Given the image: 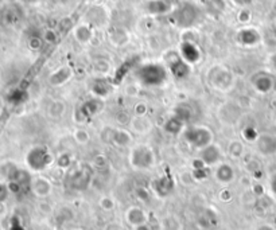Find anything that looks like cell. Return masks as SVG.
Masks as SVG:
<instances>
[{"label": "cell", "instance_id": "9a60e30c", "mask_svg": "<svg viewBox=\"0 0 276 230\" xmlns=\"http://www.w3.org/2000/svg\"><path fill=\"white\" fill-rule=\"evenodd\" d=\"M200 159L205 163L206 165H214L221 160V151L220 148L214 144H210L201 150Z\"/></svg>", "mask_w": 276, "mask_h": 230}, {"label": "cell", "instance_id": "44dd1931", "mask_svg": "<svg viewBox=\"0 0 276 230\" xmlns=\"http://www.w3.org/2000/svg\"><path fill=\"white\" fill-rule=\"evenodd\" d=\"M131 125L134 127V130L140 132V133H144V132H148V131L152 128V123L148 117L146 116H135L132 121H131Z\"/></svg>", "mask_w": 276, "mask_h": 230}, {"label": "cell", "instance_id": "1f68e13d", "mask_svg": "<svg viewBox=\"0 0 276 230\" xmlns=\"http://www.w3.org/2000/svg\"><path fill=\"white\" fill-rule=\"evenodd\" d=\"M100 206L104 210L109 211L115 207V202H113V199H110L109 197H104V198L100 200Z\"/></svg>", "mask_w": 276, "mask_h": 230}, {"label": "cell", "instance_id": "d590c367", "mask_svg": "<svg viewBox=\"0 0 276 230\" xmlns=\"http://www.w3.org/2000/svg\"><path fill=\"white\" fill-rule=\"evenodd\" d=\"M270 189H271L272 194L276 197V172L271 176V179H270Z\"/></svg>", "mask_w": 276, "mask_h": 230}, {"label": "cell", "instance_id": "9c48e42d", "mask_svg": "<svg viewBox=\"0 0 276 230\" xmlns=\"http://www.w3.org/2000/svg\"><path fill=\"white\" fill-rule=\"evenodd\" d=\"M275 84L276 82L274 75L267 73V71H260V73L253 75V78H252V86L260 95L271 93L272 90L275 89Z\"/></svg>", "mask_w": 276, "mask_h": 230}, {"label": "cell", "instance_id": "d6986e66", "mask_svg": "<svg viewBox=\"0 0 276 230\" xmlns=\"http://www.w3.org/2000/svg\"><path fill=\"white\" fill-rule=\"evenodd\" d=\"M174 116H176L179 120H182L185 124L190 123L191 119L194 117V109L190 104L187 102H182L179 105L176 106L175 110H174Z\"/></svg>", "mask_w": 276, "mask_h": 230}, {"label": "cell", "instance_id": "8d00e7d4", "mask_svg": "<svg viewBox=\"0 0 276 230\" xmlns=\"http://www.w3.org/2000/svg\"><path fill=\"white\" fill-rule=\"evenodd\" d=\"M256 230H276V228L271 224H264V225H260Z\"/></svg>", "mask_w": 276, "mask_h": 230}, {"label": "cell", "instance_id": "836d02e7", "mask_svg": "<svg viewBox=\"0 0 276 230\" xmlns=\"http://www.w3.org/2000/svg\"><path fill=\"white\" fill-rule=\"evenodd\" d=\"M147 113V105L144 102L136 104L135 105V115L136 116H146Z\"/></svg>", "mask_w": 276, "mask_h": 230}, {"label": "cell", "instance_id": "5bb4252c", "mask_svg": "<svg viewBox=\"0 0 276 230\" xmlns=\"http://www.w3.org/2000/svg\"><path fill=\"white\" fill-rule=\"evenodd\" d=\"M30 189L36 197H39V198H46V197L50 195L53 186H51V182L49 179L42 178V176H38V178H35V179L31 180Z\"/></svg>", "mask_w": 276, "mask_h": 230}, {"label": "cell", "instance_id": "ac0fdd59", "mask_svg": "<svg viewBox=\"0 0 276 230\" xmlns=\"http://www.w3.org/2000/svg\"><path fill=\"white\" fill-rule=\"evenodd\" d=\"M214 176L220 183H231L235 179V170L228 163H221L214 171Z\"/></svg>", "mask_w": 276, "mask_h": 230}, {"label": "cell", "instance_id": "ffe728a7", "mask_svg": "<svg viewBox=\"0 0 276 230\" xmlns=\"http://www.w3.org/2000/svg\"><path fill=\"white\" fill-rule=\"evenodd\" d=\"M183 127H185V123L182 120H179L176 116H171L170 119H167V121L165 123V131L170 135H179L182 131H183Z\"/></svg>", "mask_w": 276, "mask_h": 230}, {"label": "cell", "instance_id": "ab89813d", "mask_svg": "<svg viewBox=\"0 0 276 230\" xmlns=\"http://www.w3.org/2000/svg\"><path fill=\"white\" fill-rule=\"evenodd\" d=\"M152 230H165L163 228H155V229H152Z\"/></svg>", "mask_w": 276, "mask_h": 230}, {"label": "cell", "instance_id": "277c9868", "mask_svg": "<svg viewBox=\"0 0 276 230\" xmlns=\"http://www.w3.org/2000/svg\"><path fill=\"white\" fill-rule=\"evenodd\" d=\"M130 163L136 170H148L155 164V154L148 145H136L135 148L131 151Z\"/></svg>", "mask_w": 276, "mask_h": 230}, {"label": "cell", "instance_id": "7a4b0ae2", "mask_svg": "<svg viewBox=\"0 0 276 230\" xmlns=\"http://www.w3.org/2000/svg\"><path fill=\"white\" fill-rule=\"evenodd\" d=\"M201 18V10L200 7L193 4L190 1H185L176 7L175 10L171 12L170 19L175 23V26L182 29H189L194 26Z\"/></svg>", "mask_w": 276, "mask_h": 230}, {"label": "cell", "instance_id": "f546056e", "mask_svg": "<svg viewBox=\"0 0 276 230\" xmlns=\"http://www.w3.org/2000/svg\"><path fill=\"white\" fill-rule=\"evenodd\" d=\"M64 112H65V104H62V102H54V104H51L50 106L51 117H61Z\"/></svg>", "mask_w": 276, "mask_h": 230}, {"label": "cell", "instance_id": "2e32d148", "mask_svg": "<svg viewBox=\"0 0 276 230\" xmlns=\"http://www.w3.org/2000/svg\"><path fill=\"white\" fill-rule=\"evenodd\" d=\"M109 141L113 143L117 147H128L132 141V135L130 132L123 128H117V130L109 131Z\"/></svg>", "mask_w": 276, "mask_h": 230}, {"label": "cell", "instance_id": "cb8c5ba5", "mask_svg": "<svg viewBox=\"0 0 276 230\" xmlns=\"http://www.w3.org/2000/svg\"><path fill=\"white\" fill-rule=\"evenodd\" d=\"M99 108H100V102H99V101L89 100L81 105L80 112L84 119H89V117H92V116L95 115L96 112L99 110Z\"/></svg>", "mask_w": 276, "mask_h": 230}, {"label": "cell", "instance_id": "603a6c76", "mask_svg": "<svg viewBox=\"0 0 276 230\" xmlns=\"http://www.w3.org/2000/svg\"><path fill=\"white\" fill-rule=\"evenodd\" d=\"M109 39L113 45L120 47V46H124L128 43L130 35L127 34V31L124 29H115L113 31H110Z\"/></svg>", "mask_w": 276, "mask_h": 230}, {"label": "cell", "instance_id": "484cf974", "mask_svg": "<svg viewBox=\"0 0 276 230\" xmlns=\"http://www.w3.org/2000/svg\"><path fill=\"white\" fill-rule=\"evenodd\" d=\"M74 35H75V38H77V40H80L81 43H86V42H89V40H91L92 31L88 26H85V25L78 26V27L75 29Z\"/></svg>", "mask_w": 276, "mask_h": 230}, {"label": "cell", "instance_id": "4fadbf2b", "mask_svg": "<svg viewBox=\"0 0 276 230\" xmlns=\"http://www.w3.org/2000/svg\"><path fill=\"white\" fill-rule=\"evenodd\" d=\"M126 221L132 228L148 224V215L139 206H132L126 211Z\"/></svg>", "mask_w": 276, "mask_h": 230}, {"label": "cell", "instance_id": "8fae6325", "mask_svg": "<svg viewBox=\"0 0 276 230\" xmlns=\"http://www.w3.org/2000/svg\"><path fill=\"white\" fill-rule=\"evenodd\" d=\"M174 187H175V183H174L172 176L170 175L161 176V178L154 180V183H152V190L155 191V194L161 198H167L174 191Z\"/></svg>", "mask_w": 276, "mask_h": 230}, {"label": "cell", "instance_id": "7c38bea8", "mask_svg": "<svg viewBox=\"0 0 276 230\" xmlns=\"http://www.w3.org/2000/svg\"><path fill=\"white\" fill-rule=\"evenodd\" d=\"M181 57L187 62V64H197L201 60V51L197 47L196 43L191 40H183L181 43Z\"/></svg>", "mask_w": 276, "mask_h": 230}, {"label": "cell", "instance_id": "60d3db41", "mask_svg": "<svg viewBox=\"0 0 276 230\" xmlns=\"http://www.w3.org/2000/svg\"><path fill=\"white\" fill-rule=\"evenodd\" d=\"M112 230H120V229H119V228H113V229H112Z\"/></svg>", "mask_w": 276, "mask_h": 230}, {"label": "cell", "instance_id": "74e56055", "mask_svg": "<svg viewBox=\"0 0 276 230\" xmlns=\"http://www.w3.org/2000/svg\"><path fill=\"white\" fill-rule=\"evenodd\" d=\"M135 230H152V228H151L148 224H144V225H140V226H136V228H134Z\"/></svg>", "mask_w": 276, "mask_h": 230}, {"label": "cell", "instance_id": "4dcf8cb0", "mask_svg": "<svg viewBox=\"0 0 276 230\" xmlns=\"http://www.w3.org/2000/svg\"><path fill=\"white\" fill-rule=\"evenodd\" d=\"M74 139L80 144H85V143L89 141V133L85 130H77L74 132Z\"/></svg>", "mask_w": 276, "mask_h": 230}, {"label": "cell", "instance_id": "f35d334b", "mask_svg": "<svg viewBox=\"0 0 276 230\" xmlns=\"http://www.w3.org/2000/svg\"><path fill=\"white\" fill-rule=\"evenodd\" d=\"M237 3H240V4H246L248 3V0H235Z\"/></svg>", "mask_w": 276, "mask_h": 230}, {"label": "cell", "instance_id": "30bf717a", "mask_svg": "<svg viewBox=\"0 0 276 230\" xmlns=\"http://www.w3.org/2000/svg\"><path fill=\"white\" fill-rule=\"evenodd\" d=\"M255 143H256L257 151L260 152L261 155H276V135H274V133H268V132L260 133L257 136Z\"/></svg>", "mask_w": 276, "mask_h": 230}, {"label": "cell", "instance_id": "83f0119b", "mask_svg": "<svg viewBox=\"0 0 276 230\" xmlns=\"http://www.w3.org/2000/svg\"><path fill=\"white\" fill-rule=\"evenodd\" d=\"M62 73V69H60L58 71H55L54 74L51 75V85H61V84H64L69 77H70V73H66V74H61Z\"/></svg>", "mask_w": 276, "mask_h": 230}, {"label": "cell", "instance_id": "8992f818", "mask_svg": "<svg viewBox=\"0 0 276 230\" xmlns=\"http://www.w3.org/2000/svg\"><path fill=\"white\" fill-rule=\"evenodd\" d=\"M26 162L33 171H43L53 163V156L46 147H34L27 154Z\"/></svg>", "mask_w": 276, "mask_h": 230}, {"label": "cell", "instance_id": "d6a6232c", "mask_svg": "<svg viewBox=\"0 0 276 230\" xmlns=\"http://www.w3.org/2000/svg\"><path fill=\"white\" fill-rule=\"evenodd\" d=\"M244 136H245V139H248L249 141H256L257 139V132L253 128H246L244 131Z\"/></svg>", "mask_w": 276, "mask_h": 230}, {"label": "cell", "instance_id": "52a82bcc", "mask_svg": "<svg viewBox=\"0 0 276 230\" xmlns=\"http://www.w3.org/2000/svg\"><path fill=\"white\" fill-rule=\"evenodd\" d=\"M166 65L167 69L170 71L171 74L174 75L178 80H183L186 77L190 75V64H187L183 58L181 57V54H178L175 51L169 53L166 55Z\"/></svg>", "mask_w": 276, "mask_h": 230}, {"label": "cell", "instance_id": "6da1fadb", "mask_svg": "<svg viewBox=\"0 0 276 230\" xmlns=\"http://www.w3.org/2000/svg\"><path fill=\"white\" fill-rule=\"evenodd\" d=\"M167 73L169 70L166 69V66L161 64H147L141 65L136 70V78L143 86L155 88L163 85L167 81Z\"/></svg>", "mask_w": 276, "mask_h": 230}, {"label": "cell", "instance_id": "ba28073f", "mask_svg": "<svg viewBox=\"0 0 276 230\" xmlns=\"http://www.w3.org/2000/svg\"><path fill=\"white\" fill-rule=\"evenodd\" d=\"M207 77L210 85L216 89L225 90L233 85V74L225 66H213Z\"/></svg>", "mask_w": 276, "mask_h": 230}, {"label": "cell", "instance_id": "5b68a950", "mask_svg": "<svg viewBox=\"0 0 276 230\" xmlns=\"http://www.w3.org/2000/svg\"><path fill=\"white\" fill-rule=\"evenodd\" d=\"M92 178H93V171L88 165L75 167L68 175V186L77 191L86 190L91 185Z\"/></svg>", "mask_w": 276, "mask_h": 230}, {"label": "cell", "instance_id": "e575fe53", "mask_svg": "<svg viewBox=\"0 0 276 230\" xmlns=\"http://www.w3.org/2000/svg\"><path fill=\"white\" fill-rule=\"evenodd\" d=\"M268 66H270V70L276 73V50L270 55V58H268Z\"/></svg>", "mask_w": 276, "mask_h": 230}, {"label": "cell", "instance_id": "f1b7e54d", "mask_svg": "<svg viewBox=\"0 0 276 230\" xmlns=\"http://www.w3.org/2000/svg\"><path fill=\"white\" fill-rule=\"evenodd\" d=\"M179 222L176 221L175 217H167L163 221V229L165 230H179Z\"/></svg>", "mask_w": 276, "mask_h": 230}, {"label": "cell", "instance_id": "4316f807", "mask_svg": "<svg viewBox=\"0 0 276 230\" xmlns=\"http://www.w3.org/2000/svg\"><path fill=\"white\" fill-rule=\"evenodd\" d=\"M228 151H229V154L233 158H240L244 154V145L241 144L240 141H232L231 144H229Z\"/></svg>", "mask_w": 276, "mask_h": 230}, {"label": "cell", "instance_id": "3957f363", "mask_svg": "<svg viewBox=\"0 0 276 230\" xmlns=\"http://www.w3.org/2000/svg\"><path fill=\"white\" fill-rule=\"evenodd\" d=\"M183 139L187 144L198 150H204L205 147L211 144L213 132L207 127H196L191 125L183 131Z\"/></svg>", "mask_w": 276, "mask_h": 230}, {"label": "cell", "instance_id": "d4e9b609", "mask_svg": "<svg viewBox=\"0 0 276 230\" xmlns=\"http://www.w3.org/2000/svg\"><path fill=\"white\" fill-rule=\"evenodd\" d=\"M92 90H93V93H95V95L104 97V96L109 95L110 86H109V84L105 82L104 80H97L93 82V85H92Z\"/></svg>", "mask_w": 276, "mask_h": 230}, {"label": "cell", "instance_id": "7402d4cb", "mask_svg": "<svg viewBox=\"0 0 276 230\" xmlns=\"http://www.w3.org/2000/svg\"><path fill=\"white\" fill-rule=\"evenodd\" d=\"M148 11L151 14H165L171 10V4L169 0H151L148 1Z\"/></svg>", "mask_w": 276, "mask_h": 230}, {"label": "cell", "instance_id": "e0dca14e", "mask_svg": "<svg viewBox=\"0 0 276 230\" xmlns=\"http://www.w3.org/2000/svg\"><path fill=\"white\" fill-rule=\"evenodd\" d=\"M261 40L260 33L256 29H242L239 33V42L245 46H255Z\"/></svg>", "mask_w": 276, "mask_h": 230}]
</instances>
